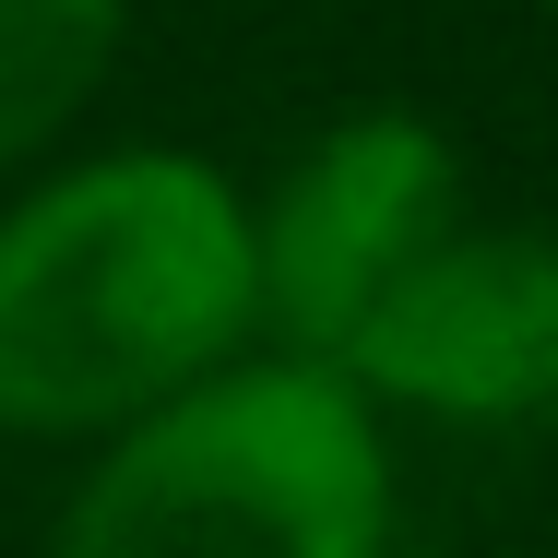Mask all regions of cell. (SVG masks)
<instances>
[{"label": "cell", "instance_id": "6da1fadb", "mask_svg": "<svg viewBox=\"0 0 558 558\" xmlns=\"http://www.w3.org/2000/svg\"><path fill=\"white\" fill-rule=\"evenodd\" d=\"M262 344L250 191L191 143H119L0 215V428L119 440Z\"/></svg>", "mask_w": 558, "mask_h": 558}, {"label": "cell", "instance_id": "7a4b0ae2", "mask_svg": "<svg viewBox=\"0 0 558 558\" xmlns=\"http://www.w3.org/2000/svg\"><path fill=\"white\" fill-rule=\"evenodd\" d=\"M48 558H392L380 404L310 356H226L96 451Z\"/></svg>", "mask_w": 558, "mask_h": 558}, {"label": "cell", "instance_id": "3957f363", "mask_svg": "<svg viewBox=\"0 0 558 558\" xmlns=\"http://www.w3.org/2000/svg\"><path fill=\"white\" fill-rule=\"evenodd\" d=\"M451 226H475V215H463V167H451L440 119L356 108L322 143H298L274 203H250V286H262L274 356L333 368L356 344V322L440 250Z\"/></svg>", "mask_w": 558, "mask_h": 558}, {"label": "cell", "instance_id": "277c9868", "mask_svg": "<svg viewBox=\"0 0 558 558\" xmlns=\"http://www.w3.org/2000/svg\"><path fill=\"white\" fill-rule=\"evenodd\" d=\"M333 368L368 404H416L451 428H547L558 416V226H451L356 322Z\"/></svg>", "mask_w": 558, "mask_h": 558}, {"label": "cell", "instance_id": "5b68a950", "mask_svg": "<svg viewBox=\"0 0 558 558\" xmlns=\"http://www.w3.org/2000/svg\"><path fill=\"white\" fill-rule=\"evenodd\" d=\"M131 0H0V167L48 155L72 108L108 84Z\"/></svg>", "mask_w": 558, "mask_h": 558}]
</instances>
